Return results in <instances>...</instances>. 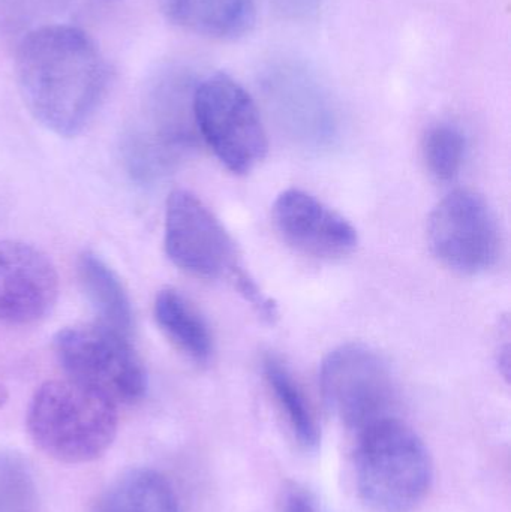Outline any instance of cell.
I'll list each match as a JSON object with an SVG mask.
<instances>
[{
    "instance_id": "6da1fadb",
    "label": "cell",
    "mask_w": 511,
    "mask_h": 512,
    "mask_svg": "<svg viewBox=\"0 0 511 512\" xmlns=\"http://www.w3.org/2000/svg\"><path fill=\"white\" fill-rule=\"evenodd\" d=\"M15 69L27 110L60 137H77L92 123L110 86V68L98 45L69 24L27 32Z\"/></svg>"
},
{
    "instance_id": "7a4b0ae2",
    "label": "cell",
    "mask_w": 511,
    "mask_h": 512,
    "mask_svg": "<svg viewBox=\"0 0 511 512\" xmlns=\"http://www.w3.org/2000/svg\"><path fill=\"white\" fill-rule=\"evenodd\" d=\"M117 427L116 405L71 379L42 384L27 409V430L36 447L66 465L104 456Z\"/></svg>"
},
{
    "instance_id": "3957f363",
    "label": "cell",
    "mask_w": 511,
    "mask_h": 512,
    "mask_svg": "<svg viewBox=\"0 0 511 512\" xmlns=\"http://www.w3.org/2000/svg\"><path fill=\"white\" fill-rule=\"evenodd\" d=\"M434 466L422 439L389 417L360 432L356 483L372 512H413L431 489Z\"/></svg>"
},
{
    "instance_id": "277c9868",
    "label": "cell",
    "mask_w": 511,
    "mask_h": 512,
    "mask_svg": "<svg viewBox=\"0 0 511 512\" xmlns=\"http://www.w3.org/2000/svg\"><path fill=\"white\" fill-rule=\"evenodd\" d=\"M165 252L174 265L192 276L230 282L263 318L273 321L276 306L246 273L224 225L192 192H171L165 212Z\"/></svg>"
},
{
    "instance_id": "5b68a950",
    "label": "cell",
    "mask_w": 511,
    "mask_h": 512,
    "mask_svg": "<svg viewBox=\"0 0 511 512\" xmlns=\"http://www.w3.org/2000/svg\"><path fill=\"white\" fill-rule=\"evenodd\" d=\"M195 84L174 71L159 75L150 84L141 110L123 138V156L132 179L141 183L161 179L191 147Z\"/></svg>"
},
{
    "instance_id": "8992f818",
    "label": "cell",
    "mask_w": 511,
    "mask_h": 512,
    "mask_svg": "<svg viewBox=\"0 0 511 512\" xmlns=\"http://www.w3.org/2000/svg\"><path fill=\"white\" fill-rule=\"evenodd\" d=\"M54 355L71 381L114 405H134L147 393V372L131 339L99 324L72 325L53 339Z\"/></svg>"
},
{
    "instance_id": "52a82bcc",
    "label": "cell",
    "mask_w": 511,
    "mask_h": 512,
    "mask_svg": "<svg viewBox=\"0 0 511 512\" xmlns=\"http://www.w3.org/2000/svg\"><path fill=\"white\" fill-rule=\"evenodd\" d=\"M192 111L198 134L231 173H249L263 161L267 135L260 111L230 75L216 72L197 81Z\"/></svg>"
},
{
    "instance_id": "ba28073f",
    "label": "cell",
    "mask_w": 511,
    "mask_h": 512,
    "mask_svg": "<svg viewBox=\"0 0 511 512\" xmlns=\"http://www.w3.org/2000/svg\"><path fill=\"white\" fill-rule=\"evenodd\" d=\"M321 391L327 408L350 429L389 418L395 387L386 361L363 345L333 349L321 364Z\"/></svg>"
},
{
    "instance_id": "9c48e42d",
    "label": "cell",
    "mask_w": 511,
    "mask_h": 512,
    "mask_svg": "<svg viewBox=\"0 0 511 512\" xmlns=\"http://www.w3.org/2000/svg\"><path fill=\"white\" fill-rule=\"evenodd\" d=\"M428 236L435 256L456 273H485L500 258L497 218L476 192L455 191L441 200L429 218Z\"/></svg>"
},
{
    "instance_id": "30bf717a",
    "label": "cell",
    "mask_w": 511,
    "mask_h": 512,
    "mask_svg": "<svg viewBox=\"0 0 511 512\" xmlns=\"http://www.w3.org/2000/svg\"><path fill=\"white\" fill-rule=\"evenodd\" d=\"M59 274L48 255L20 240H0V322L33 325L50 315Z\"/></svg>"
},
{
    "instance_id": "8fae6325",
    "label": "cell",
    "mask_w": 511,
    "mask_h": 512,
    "mask_svg": "<svg viewBox=\"0 0 511 512\" xmlns=\"http://www.w3.org/2000/svg\"><path fill=\"white\" fill-rule=\"evenodd\" d=\"M273 219L288 245L315 258H342L359 243L356 228L344 216L300 189H288L276 198Z\"/></svg>"
},
{
    "instance_id": "7c38bea8",
    "label": "cell",
    "mask_w": 511,
    "mask_h": 512,
    "mask_svg": "<svg viewBox=\"0 0 511 512\" xmlns=\"http://www.w3.org/2000/svg\"><path fill=\"white\" fill-rule=\"evenodd\" d=\"M263 86L279 117L291 128L312 137H321L332 129L326 93L305 66L275 63L266 69Z\"/></svg>"
},
{
    "instance_id": "4fadbf2b",
    "label": "cell",
    "mask_w": 511,
    "mask_h": 512,
    "mask_svg": "<svg viewBox=\"0 0 511 512\" xmlns=\"http://www.w3.org/2000/svg\"><path fill=\"white\" fill-rule=\"evenodd\" d=\"M161 9L174 26L213 41H237L257 20L255 0H161Z\"/></svg>"
},
{
    "instance_id": "5bb4252c",
    "label": "cell",
    "mask_w": 511,
    "mask_h": 512,
    "mask_svg": "<svg viewBox=\"0 0 511 512\" xmlns=\"http://www.w3.org/2000/svg\"><path fill=\"white\" fill-rule=\"evenodd\" d=\"M78 279L87 300L99 316V324L131 339L134 331V312L131 300L113 268L93 252L78 258Z\"/></svg>"
},
{
    "instance_id": "9a60e30c",
    "label": "cell",
    "mask_w": 511,
    "mask_h": 512,
    "mask_svg": "<svg viewBox=\"0 0 511 512\" xmlns=\"http://www.w3.org/2000/svg\"><path fill=\"white\" fill-rule=\"evenodd\" d=\"M155 319L170 342L197 364L209 363L213 337L200 310L174 288L156 294Z\"/></svg>"
},
{
    "instance_id": "2e32d148",
    "label": "cell",
    "mask_w": 511,
    "mask_h": 512,
    "mask_svg": "<svg viewBox=\"0 0 511 512\" xmlns=\"http://www.w3.org/2000/svg\"><path fill=\"white\" fill-rule=\"evenodd\" d=\"M93 512H180V505L167 477L155 469L138 468L116 478Z\"/></svg>"
},
{
    "instance_id": "e0dca14e",
    "label": "cell",
    "mask_w": 511,
    "mask_h": 512,
    "mask_svg": "<svg viewBox=\"0 0 511 512\" xmlns=\"http://www.w3.org/2000/svg\"><path fill=\"white\" fill-rule=\"evenodd\" d=\"M263 370L267 385L284 412L297 441L306 450H314L320 444V429L302 388L275 355L264 358Z\"/></svg>"
},
{
    "instance_id": "ac0fdd59",
    "label": "cell",
    "mask_w": 511,
    "mask_h": 512,
    "mask_svg": "<svg viewBox=\"0 0 511 512\" xmlns=\"http://www.w3.org/2000/svg\"><path fill=\"white\" fill-rule=\"evenodd\" d=\"M38 486L29 463L12 451H0V512H39Z\"/></svg>"
},
{
    "instance_id": "d6986e66",
    "label": "cell",
    "mask_w": 511,
    "mask_h": 512,
    "mask_svg": "<svg viewBox=\"0 0 511 512\" xmlns=\"http://www.w3.org/2000/svg\"><path fill=\"white\" fill-rule=\"evenodd\" d=\"M465 152L467 140L464 134L449 123L432 126L423 138L426 167L440 182H450L458 176L464 165Z\"/></svg>"
},
{
    "instance_id": "ffe728a7",
    "label": "cell",
    "mask_w": 511,
    "mask_h": 512,
    "mask_svg": "<svg viewBox=\"0 0 511 512\" xmlns=\"http://www.w3.org/2000/svg\"><path fill=\"white\" fill-rule=\"evenodd\" d=\"M276 11L288 18H306L320 8L321 0H270Z\"/></svg>"
},
{
    "instance_id": "44dd1931",
    "label": "cell",
    "mask_w": 511,
    "mask_h": 512,
    "mask_svg": "<svg viewBox=\"0 0 511 512\" xmlns=\"http://www.w3.org/2000/svg\"><path fill=\"white\" fill-rule=\"evenodd\" d=\"M281 512H320L317 502L305 490L294 489L285 495Z\"/></svg>"
},
{
    "instance_id": "7402d4cb",
    "label": "cell",
    "mask_w": 511,
    "mask_h": 512,
    "mask_svg": "<svg viewBox=\"0 0 511 512\" xmlns=\"http://www.w3.org/2000/svg\"><path fill=\"white\" fill-rule=\"evenodd\" d=\"M8 399H9L8 388H6L5 384H3L2 381H0V409H2L3 406L6 405V402H8Z\"/></svg>"
}]
</instances>
